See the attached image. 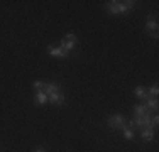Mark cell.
Returning <instances> with one entry per match:
<instances>
[{"instance_id": "cell-1", "label": "cell", "mask_w": 159, "mask_h": 152, "mask_svg": "<svg viewBox=\"0 0 159 152\" xmlns=\"http://www.w3.org/2000/svg\"><path fill=\"white\" fill-rule=\"evenodd\" d=\"M108 10L112 14H120V12H127L134 7V2H108Z\"/></svg>"}, {"instance_id": "cell-2", "label": "cell", "mask_w": 159, "mask_h": 152, "mask_svg": "<svg viewBox=\"0 0 159 152\" xmlns=\"http://www.w3.org/2000/svg\"><path fill=\"white\" fill-rule=\"evenodd\" d=\"M108 127L112 128H124L125 127V120H124L122 115H112L108 118Z\"/></svg>"}, {"instance_id": "cell-3", "label": "cell", "mask_w": 159, "mask_h": 152, "mask_svg": "<svg viewBox=\"0 0 159 152\" xmlns=\"http://www.w3.org/2000/svg\"><path fill=\"white\" fill-rule=\"evenodd\" d=\"M75 44H76V36H73V34H68V36H64L63 41H61V47L66 49V51H70V49L73 47Z\"/></svg>"}, {"instance_id": "cell-4", "label": "cell", "mask_w": 159, "mask_h": 152, "mask_svg": "<svg viewBox=\"0 0 159 152\" xmlns=\"http://www.w3.org/2000/svg\"><path fill=\"white\" fill-rule=\"evenodd\" d=\"M48 52L51 56H56V58H66V56H68V51H66V49H63V47H51V46H49Z\"/></svg>"}, {"instance_id": "cell-5", "label": "cell", "mask_w": 159, "mask_h": 152, "mask_svg": "<svg viewBox=\"0 0 159 152\" xmlns=\"http://www.w3.org/2000/svg\"><path fill=\"white\" fill-rule=\"evenodd\" d=\"M48 100L51 101L52 105H61L63 101H64V95H61V93L58 91V93H52V95H49V96H48Z\"/></svg>"}, {"instance_id": "cell-6", "label": "cell", "mask_w": 159, "mask_h": 152, "mask_svg": "<svg viewBox=\"0 0 159 152\" xmlns=\"http://www.w3.org/2000/svg\"><path fill=\"white\" fill-rule=\"evenodd\" d=\"M43 91L49 96V95H52V93H58V91H59V85H56V83H46Z\"/></svg>"}, {"instance_id": "cell-7", "label": "cell", "mask_w": 159, "mask_h": 152, "mask_svg": "<svg viewBox=\"0 0 159 152\" xmlns=\"http://www.w3.org/2000/svg\"><path fill=\"white\" fill-rule=\"evenodd\" d=\"M147 30H151V32L154 34V37H157V22L154 17L147 19Z\"/></svg>"}, {"instance_id": "cell-8", "label": "cell", "mask_w": 159, "mask_h": 152, "mask_svg": "<svg viewBox=\"0 0 159 152\" xmlns=\"http://www.w3.org/2000/svg\"><path fill=\"white\" fill-rule=\"evenodd\" d=\"M134 112L137 117H144V115H149V110L146 108V105H135L134 106Z\"/></svg>"}, {"instance_id": "cell-9", "label": "cell", "mask_w": 159, "mask_h": 152, "mask_svg": "<svg viewBox=\"0 0 159 152\" xmlns=\"http://www.w3.org/2000/svg\"><path fill=\"white\" fill-rule=\"evenodd\" d=\"M134 93L137 95L139 98H144V100H146V98H149V90L142 88V86H139V88H135V90H134Z\"/></svg>"}, {"instance_id": "cell-10", "label": "cell", "mask_w": 159, "mask_h": 152, "mask_svg": "<svg viewBox=\"0 0 159 152\" xmlns=\"http://www.w3.org/2000/svg\"><path fill=\"white\" fill-rule=\"evenodd\" d=\"M146 108L147 110H157V100L156 98H146Z\"/></svg>"}, {"instance_id": "cell-11", "label": "cell", "mask_w": 159, "mask_h": 152, "mask_svg": "<svg viewBox=\"0 0 159 152\" xmlns=\"http://www.w3.org/2000/svg\"><path fill=\"white\" fill-rule=\"evenodd\" d=\"M46 101H48V95L44 93V91H37L36 93V103L43 105V103H46Z\"/></svg>"}, {"instance_id": "cell-12", "label": "cell", "mask_w": 159, "mask_h": 152, "mask_svg": "<svg viewBox=\"0 0 159 152\" xmlns=\"http://www.w3.org/2000/svg\"><path fill=\"white\" fill-rule=\"evenodd\" d=\"M142 139L146 140V142L152 140V139H154V132L151 130V128H142Z\"/></svg>"}, {"instance_id": "cell-13", "label": "cell", "mask_w": 159, "mask_h": 152, "mask_svg": "<svg viewBox=\"0 0 159 152\" xmlns=\"http://www.w3.org/2000/svg\"><path fill=\"white\" fill-rule=\"evenodd\" d=\"M122 130H124V137H125V139H132V137H134V128H132L130 125H125Z\"/></svg>"}, {"instance_id": "cell-14", "label": "cell", "mask_w": 159, "mask_h": 152, "mask_svg": "<svg viewBox=\"0 0 159 152\" xmlns=\"http://www.w3.org/2000/svg\"><path fill=\"white\" fill-rule=\"evenodd\" d=\"M44 85H46V83H43V81H34L32 83V88L37 90V91H43L44 90Z\"/></svg>"}, {"instance_id": "cell-15", "label": "cell", "mask_w": 159, "mask_h": 152, "mask_svg": "<svg viewBox=\"0 0 159 152\" xmlns=\"http://www.w3.org/2000/svg\"><path fill=\"white\" fill-rule=\"evenodd\" d=\"M157 91H159V90H157V86L154 85L152 88L149 90V98H156V96H157Z\"/></svg>"}, {"instance_id": "cell-16", "label": "cell", "mask_w": 159, "mask_h": 152, "mask_svg": "<svg viewBox=\"0 0 159 152\" xmlns=\"http://www.w3.org/2000/svg\"><path fill=\"white\" fill-rule=\"evenodd\" d=\"M36 152H46V150H43V149H39V150H36Z\"/></svg>"}]
</instances>
